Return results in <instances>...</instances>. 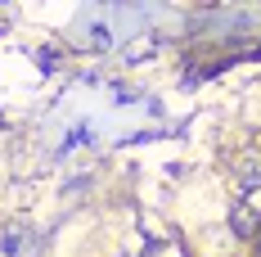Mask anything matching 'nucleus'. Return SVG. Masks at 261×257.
I'll return each instance as SVG.
<instances>
[{
  "label": "nucleus",
  "mask_w": 261,
  "mask_h": 257,
  "mask_svg": "<svg viewBox=\"0 0 261 257\" xmlns=\"http://www.w3.org/2000/svg\"><path fill=\"white\" fill-rule=\"evenodd\" d=\"M32 253V235L27 230H9L5 235V257H27Z\"/></svg>",
  "instance_id": "obj_1"
}]
</instances>
